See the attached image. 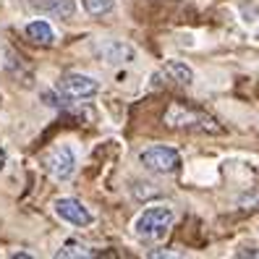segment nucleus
I'll return each instance as SVG.
<instances>
[{
  "mask_svg": "<svg viewBox=\"0 0 259 259\" xmlns=\"http://www.w3.org/2000/svg\"><path fill=\"white\" fill-rule=\"evenodd\" d=\"M165 73L170 76L176 84H184V87H189L194 81V71L186 63H181V60H167V63H165Z\"/></svg>",
  "mask_w": 259,
  "mask_h": 259,
  "instance_id": "1a4fd4ad",
  "label": "nucleus"
},
{
  "mask_svg": "<svg viewBox=\"0 0 259 259\" xmlns=\"http://www.w3.org/2000/svg\"><path fill=\"white\" fill-rule=\"evenodd\" d=\"M165 123L170 128H186V131H202V134H223V126L218 123V118H212L209 113L191 108L186 102H173L165 110Z\"/></svg>",
  "mask_w": 259,
  "mask_h": 259,
  "instance_id": "f257e3e1",
  "label": "nucleus"
},
{
  "mask_svg": "<svg viewBox=\"0 0 259 259\" xmlns=\"http://www.w3.org/2000/svg\"><path fill=\"white\" fill-rule=\"evenodd\" d=\"M142 165L155 173H176L181 167V155L173 147L157 144V147H149L142 152Z\"/></svg>",
  "mask_w": 259,
  "mask_h": 259,
  "instance_id": "7ed1b4c3",
  "label": "nucleus"
},
{
  "mask_svg": "<svg viewBox=\"0 0 259 259\" xmlns=\"http://www.w3.org/2000/svg\"><path fill=\"white\" fill-rule=\"evenodd\" d=\"M170 225H173V209L165 207V204H157V207H147L142 215L136 218L134 231H136V236H142V238L157 241V238H162L167 231H170Z\"/></svg>",
  "mask_w": 259,
  "mask_h": 259,
  "instance_id": "f03ea898",
  "label": "nucleus"
},
{
  "mask_svg": "<svg viewBox=\"0 0 259 259\" xmlns=\"http://www.w3.org/2000/svg\"><path fill=\"white\" fill-rule=\"evenodd\" d=\"M48 170H50V176L58 178V181H66V178L73 176V170H76V155H73V149H71L68 144L55 147V149L50 152Z\"/></svg>",
  "mask_w": 259,
  "mask_h": 259,
  "instance_id": "39448f33",
  "label": "nucleus"
},
{
  "mask_svg": "<svg viewBox=\"0 0 259 259\" xmlns=\"http://www.w3.org/2000/svg\"><path fill=\"white\" fill-rule=\"evenodd\" d=\"M6 167V152H3V147H0V170Z\"/></svg>",
  "mask_w": 259,
  "mask_h": 259,
  "instance_id": "f8f14e48",
  "label": "nucleus"
},
{
  "mask_svg": "<svg viewBox=\"0 0 259 259\" xmlns=\"http://www.w3.org/2000/svg\"><path fill=\"white\" fill-rule=\"evenodd\" d=\"M115 8V0H84V11L89 16H105Z\"/></svg>",
  "mask_w": 259,
  "mask_h": 259,
  "instance_id": "9d476101",
  "label": "nucleus"
},
{
  "mask_svg": "<svg viewBox=\"0 0 259 259\" xmlns=\"http://www.w3.org/2000/svg\"><path fill=\"white\" fill-rule=\"evenodd\" d=\"M55 256H58V259H66V256H92V251H89L84 243H79V241H68Z\"/></svg>",
  "mask_w": 259,
  "mask_h": 259,
  "instance_id": "9b49d317",
  "label": "nucleus"
},
{
  "mask_svg": "<svg viewBox=\"0 0 259 259\" xmlns=\"http://www.w3.org/2000/svg\"><path fill=\"white\" fill-rule=\"evenodd\" d=\"M26 37L32 42H37V45H53L55 32H53V26L48 21H32L26 26Z\"/></svg>",
  "mask_w": 259,
  "mask_h": 259,
  "instance_id": "6e6552de",
  "label": "nucleus"
},
{
  "mask_svg": "<svg viewBox=\"0 0 259 259\" xmlns=\"http://www.w3.org/2000/svg\"><path fill=\"white\" fill-rule=\"evenodd\" d=\"M34 8L55 19H71L76 13V0H34Z\"/></svg>",
  "mask_w": 259,
  "mask_h": 259,
  "instance_id": "0eeeda50",
  "label": "nucleus"
},
{
  "mask_svg": "<svg viewBox=\"0 0 259 259\" xmlns=\"http://www.w3.org/2000/svg\"><path fill=\"white\" fill-rule=\"evenodd\" d=\"M55 215L63 218L71 225H79V228L92 225V212H89L79 199H71V196H63V199L55 202Z\"/></svg>",
  "mask_w": 259,
  "mask_h": 259,
  "instance_id": "423d86ee",
  "label": "nucleus"
},
{
  "mask_svg": "<svg viewBox=\"0 0 259 259\" xmlns=\"http://www.w3.org/2000/svg\"><path fill=\"white\" fill-rule=\"evenodd\" d=\"M58 92H63L71 100H87V97H95L100 92V84L92 76L66 73V76H60V81H58Z\"/></svg>",
  "mask_w": 259,
  "mask_h": 259,
  "instance_id": "20e7f679",
  "label": "nucleus"
}]
</instances>
